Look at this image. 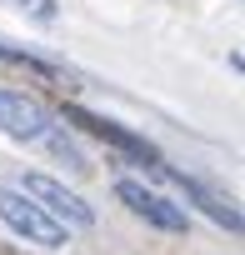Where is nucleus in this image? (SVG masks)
I'll list each match as a JSON object with an SVG mask.
<instances>
[{"label": "nucleus", "instance_id": "nucleus-1", "mask_svg": "<svg viewBox=\"0 0 245 255\" xmlns=\"http://www.w3.org/2000/svg\"><path fill=\"white\" fill-rule=\"evenodd\" d=\"M0 220H5L15 235H25L30 245H45V250H60V245H70V230L60 225V220H50L30 195H20L15 185L10 190H0Z\"/></svg>", "mask_w": 245, "mask_h": 255}, {"label": "nucleus", "instance_id": "nucleus-2", "mask_svg": "<svg viewBox=\"0 0 245 255\" xmlns=\"http://www.w3.org/2000/svg\"><path fill=\"white\" fill-rule=\"evenodd\" d=\"M15 190H20V195H30V200H35L50 220H60L65 230H70V225H75V230H90V225H95V210H90L75 190H65L60 180H50V175H25Z\"/></svg>", "mask_w": 245, "mask_h": 255}, {"label": "nucleus", "instance_id": "nucleus-3", "mask_svg": "<svg viewBox=\"0 0 245 255\" xmlns=\"http://www.w3.org/2000/svg\"><path fill=\"white\" fill-rule=\"evenodd\" d=\"M65 120H70V125H80L85 135H95V140L115 145L120 155H130V160H140V165L160 170V155H155V145H150L145 135L125 130V125H120V120H105V115H90V110H80V105H65Z\"/></svg>", "mask_w": 245, "mask_h": 255}, {"label": "nucleus", "instance_id": "nucleus-4", "mask_svg": "<svg viewBox=\"0 0 245 255\" xmlns=\"http://www.w3.org/2000/svg\"><path fill=\"white\" fill-rule=\"evenodd\" d=\"M0 135L10 140H45L50 135V110L25 90H0Z\"/></svg>", "mask_w": 245, "mask_h": 255}, {"label": "nucleus", "instance_id": "nucleus-5", "mask_svg": "<svg viewBox=\"0 0 245 255\" xmlns=\"http://www.w3.org/2000/svg\"><path fill=\"white\" fill-rule=\"evenodd\" d=\"M115 200L125 205L130 215H140L145 225H155V230H185L190 220H185V210L175 205V200H165V195H155V190H145L140 180H115Z\"/></svg>", "mask_w": 245, "mask_h": 255}, {"label": "nucleus", "instance_id": "nucleus-6", "mask_svg": "<svg viewBox=\"0 0 245 255\" xmlns=\"http://www.w3.org/2000/svg\"><path fill=\"white\" fill-rule=\"evenodd\" d=\"M160 175H170V180L185 190V200H195V205H200V210H205L215 225H225L230 235L240 230V210H235V200H230V195H220V190H210L205 180H195V175H180V170H170V165H160Z\"/></svg>", "mask_w": 245, "mask_h": 255}, {"label": "nucleus", "instance_id": "nucleus-7", "mask_svg": "<svg viewBox=\"0 0 245 255\" xmlns=\"http://www.w3.org/2000/svg\"><path fill=\"white\" fill-rule=\"evenodd\" d=\"M0 60L25 65V70H35V75H50V80H60V75H65V65H55V60H45V55H30V50H15V45H5V40H0Z\"/></svg>", "mask_w": 245, "mask_h": 255}, {"label": "nucleus", "instance_id": "nucleus-8", "mask_svg": "<svg viewBox=\"0 0 245 255\" xmlns=\"http://www.w3.org/2000/svg\"><path fill=\"white\" fill-rule=\"evenodd\" d=\"M25 5H30L40 20H55V0H25Z\"/></svg>", "mask_w": 245, "mask_h": 255}]
</instances>
